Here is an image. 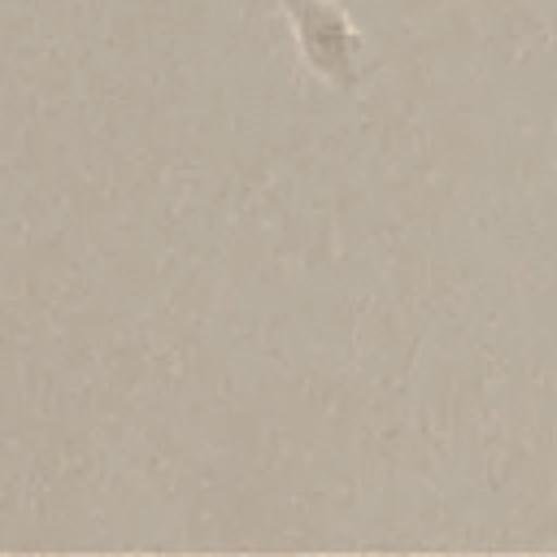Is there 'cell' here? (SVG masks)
<instances>
[{
  "instance_id": "6da1fadb",
  "label": "cell",
  "mask_w": 557,
  "mask_h": 557,
  "mask_svg": "<svg viewBox=\"0 0 557 557\" xmlns=\"http://www.w3.org/2000/svg\"><path fill=\"white\" fill-rule=\"evenodd\" d=\"M292 26L305 70L335 91H357L370 78V44L339 0H274Z\"/></svg>"
}]
</instances>
